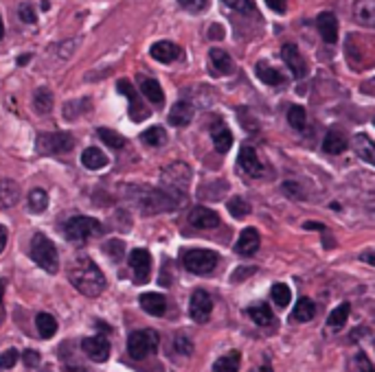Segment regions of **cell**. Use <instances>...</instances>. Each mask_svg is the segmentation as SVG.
<instances>
[{
	"label": "cell",
	"instance_id": "43",
	"mask_svg": "<svg viewBox=\"0 0 375 372\" xmlns=\"http://www.w3.org/2000/svg\"><path fill=\"white\" fill-rule=\"evenodd\" d=\"M104 250H106V254L112 258V261H121L123 258V250H125V245H123V241H119V239H110L106 245H104Z\"/></svg>",
	"mask_w": 375,
	"mask_h": 372
},
{
	"label": "cell",
	"instance_id": "8",
	"mask_svg": "<svg viewBox=\"0 0 375 372\" xmlns=\"http://www.w3.org/2000/svg\"><path fill=\"white\" fill-rule=\"evenodd\" d=\"M217 254L213 250H184L182 252V265L186 272L206 276L217 267Z\"/></svg>",
	"mask_w": 375,
	"mask_h": 372
},
{
	"label": "cell",
	"instance_id": "5",
	"mask_svg": "<svg viewBox=\"0 0 375 372\" xmlns=\"http://www.w3.org/2000/svg\"><path fill=\"white\" fill-rule=\"evenodd\" d=\"M75 147V136L71 132H44L36 138V151L40 156L69 153Z\"/></svg>",
	"mask_w": 375,
	"mask_h": 372
},
{
	"label": "cell",
	"instance_id": "13",
	"mask_svg": "<svg viewBox=\"0 0 375 372\" xmlns=\"http://www.w3.org/2000/svg\"><path fill=\"white\" fill-rule=\"evenodd\" d=\"M82 348L84 353L93 359V362L97 364H104L106 359L110 357V344L106 337L101 335H95V337H86V340L82 342Z\"/></svg>",
	"mask_w": 375,
	"mask_h": 372
},
{
	"label": "cell",
	"instance_id": "41",
	"mask_svg": "<svg viewBox=\"0 0 375 372\" xmlns=\"http://www.w3.org/2000/svg\"><path fill=\"white\" fill-rule=\"evenodd\" d=\"M270 296H272L274 304H279V307H288L290 300H292V291L285 283H277V285H272Z\"/></svg>",
	"mask_w": 375,
	"mask_h": 372
},
{
	"label": "cell",
	"instance_id": "21",
	"mask_svg": "<svg viewBox=\"0 0 375 372\" xmlns=\"http://www.w3.org/2000/svg\"><path fill=\"white\" fill-rule=\"evenodd\" d=\"M316 25H318V31H321V36L327 44L338 42V20L332 11H325V14L318 16Z\"/></svg>",
	"mask_w": 375,
	"mask_h": 372
},
{
	"label": "cell",
	"instance_id": "55",
	"mask_svg": "<svg viewBox=\"0 0 375 372\" xmlns=\"http://www.w3.org/2000/svg\"><path fill=\"white\" fill-rule=\"evenodd\" d=\"M360 258H362L365 263H369V265H375V250H373V252H362Z\"/></svg>",
	"mask_w": 375,
	"mask_h": 372
},
{
	"label": "cell",
	"instance_id": "2",
	"mask_svg": "<svg viewBox=\"0 0 375 372\" xmlns=\"http://www.w3.org/2000/svg\"><path fill=\"white\" fill-rule=\"evenodd\" d=\"M71 285L88 298H97L106 289V276L99 265L88 256H77L69 269Z\"/></svg>",
	"mask_w": 375,
	"mask_h": 372
},
{
	"label": "cell",
	"instance_id": "57",
	"mask_svg": "<svg viewBox=\"0 0 375 372\" xmlns=\"http://www.w3.org/2000/svg\"><path fill=\"white\" fill-rule=\"evenodd\" d=\"M208 36H215L213 40H219V38H222V29H219V27H213V29H211V33H208Z\"/></svg>",
	"mask_w": 375,
	"mask_h": 372
},
{
	"label": "cell",
	"instance_id": "11",
	"mask_svg": "<svg viewBox=\"0 0 375 372\" xmlns=\"http://www.w3.org/2000/svg\"><path fill=\"white\" fill-rule=\"evenodd\" d=\"M213 311V300L206 294L204 289H195L191 294V302H189V315L193 318V322L204 324L208 318H211Z\"/></svg>",
	"mask_w": 375,
	"mask_h": 372
},
{
	"label": "cell",
	"instance_id": "31",
	"mask_svg": "<svg viewBox=\"0 0 375 372\" xmlns=\"http://www.w3.org/2000/svg\"><path fill=\"white\" fill-rule=\"evenodd\" d=\"M316 315V304L310 300V298H301L296 302V307L292 311V320L296 322H310Z\"/></svg>",
	"mask_w": 375,
	"mask_h": 372
},
{
	"label": "cell",
	"instance_id": "24",
	"mask_svg": "<svg viewBox=\"0 0 375 372\" xmlns=\"http://www.w3.org/2000/svg\"><path fill=\"white\" fill-rule=\"evenodd\" d=\"M354 16L360 25L375 29V0H356Z\"/></svg>",
	"mask_w": 375,
	"mask_h": 372
},
{
	"label": "cell",
	"instance_id": "39",
	"mask_svg": "<svg viewBox=\"0 0 375 372\" xmlns=\"http://www.w3.org/2000/svg\"><path fill=\"white\" fill-rule=\"evenodd\" d=\"M49 206V195L44 188H33L29 193V208L33 212H44Z\"/></svg>",
	"mask_w": 375,
	"mask_h": 372
},
{
	"label": "cell",
	"instance_id": "1",
	"mask_svg": "<svg viewBox=\"0 0 375 372\" xmlns=\"http://www.w3.org/2000/svg\"><path fill=\"white\" fill-rule=\"evenodd\" d=\"M121 190H123V197L136 210H141L143 215H158V212L173 210L180 204V201L171 197L167 190L154 188L147 184H125V186H121Z\"/></svg>",
	"mask_w": 375,
	"mask_h": 372
},
{
	"label": "cell",
	"instance_id": "51",
	"mask_svg": "<svg viewBox=\"0 0 375 372\" xmlns=\"http://www.w3.org/2000/svg\"><path fill=\"white\" fill-rule=\"evenodd\" d=\"M250 274H255V267H239L237 272L233 274V283H239V280L248 278Z\"/></svg>",
	"mask_w": 375,
	"mask_h": 372
},
{
	"label": "cell",
	"instance_id": "54",
	"mask_svg": "<svg viewBox=\"0 0 375 372\" xmlns=\"http://www.w3.org/2000/svg\"><path fill=\"white\" fill-rule=\"evenodd\" d=\"M7 239H9V232H7L5 225H0V252L7 247Z\"/></svg>",
	"mask_w": 375,
	"mask_h": 372
},
{
	"label": "cell",
	"instance_id": "53",
	"mask_svg": "<svg viewBox=\"0 0 375 372\" xmlns=\"http://www.w3.org/2000/svg\"><path fill=\"white\" fill-rule=\"evenodd\" d=\"M5 287H7V280L0 278V322L5 320V311H3L5 309V302H3L5 300Z\"/></svg>",
	"mask_w": 375,
	"mask_h": 372
},
{
	"label": "cell",
	"instance_id": "37",
	"mask_svg": "<svg viewBox=\"0 0 375 372\" xmlns=\"http://www.w3.org/2000/svg\"><path fill=\"white\" fill-rule=\"evenodd\" d=\"M141 140L149 145V147H162V145L167 142V132L162 127H149L141 134Z\"/></svg>",
	"mask_w": 375,
	"mask_h": 372
},
{
	"label": "cell",
	"instance_id": "3",
	"mask_svg": "<svg viewBox=\"0 0 375 372\" xmlns=\"http://www.w3.org/2000/svg\"><path fill=\"white\" fill-rule=\"evenodd\" d=\"M31 258L36 261V265H40L44 272L49 274H58L60 269V254L55 243L49 239L47 234L36 232L31 236Z\"/></svg>",
	"mask_w": 375,
	"mask_h": 372
},
{
	"label": "cell",
	"instance_id": "40",
	"mask_svg": "<svg viewBox=\"0 0 375 372\" xmlns=\"http://www.w3.org/2000/svg\"><path fill=\"white\" fill-rule=\"evenodd\" d=\"M228 212L233 215L235 219H244V217H248L250 215V204L244 199V197H233V199H228Z\"/></svg>",
	"mask_w": 375,
	"mask_h": 372
},
{
	"label": "cell",
	"instance_id": "46",
	"mask_svg": "<svg viewBox=\"0 0 375 372\" xmlns=\"http://www.w3.org/2000/svg\"><path fill=\"white\" fill-rule=\"evenodd\" d=\"M18 16H20L22 22H27V25H36V20H38L36 7H33L31 3H22L18 7Z\"/></svg>",
	"mask_w": 375,
	"mask_h": 372
},
{
	"label": "cell",
	"instance_id": "48",
	"mask_svg": "<svg viewBox=\"0 0 375 372\" xmlns=\"http://www.w3.org/2000/svg\"><path fill=\"white\" fill-rule=\"evenodd\" d=\"M16 362H18V351H14V348H9V351H5L3 355H0V368L3 370L14 368Z\"/></svg>",
	"mask_w": 375,
	"mask_h": 372
},
{
	"label": "cell",
	"instance_id": "16",
	"mask_svg": "<svg viewBox=\"0 0 375 372\" xmlns=\"http://www.w3.org/2000/svg\"><path fill=\"white\" fill-rule=\"evenodd\" d=\"M149 55L156 62H160V64H171V62H176V60L180 58V47H178V44L169 42V40H162V42L152 44Z\"/></svg>",
	"mask_w": 375,
	"mask_h": 372
},
{
	"label": "cell",
	"instance_id": "47",
	"mask_svg": "<svg viewBox=\"0 0 375 372\" xmlns=\"http://www.w3.org/2000/svg\"><path fill=\"white\" fill-rule=\"evenodd\" d=\"M180 7L186 9V11H191V14H200V11L206 9L208 5V0H178Z\"/></svg>",
	"mask_w": 375,
	"mask_h": 372
},
{
	"label": "cell",
	"instance_id": "28",
	"mask_svg": "<svg viewBox=\"0 0 375 372\" xmlns=\"http://www.w3.org/2000/svg\"><path fill=\"white\" fill-rule=\"evenodd\" d=\"M345 149H347V140H345L343 134L336 132V129L327 132V136L323 140V151L332 153V156H338V153H343Z\"/></svg>",
	"mask_w": 375,
	"mask_h": 372
},
{
	"label": "cell",
	"instance_id": "42",
	"mask_svg": "<svg viewBox=\"0 0 375 372\" xmlns=\"http://www.w3.org/2000/svg\"><path fill=\"white\" fill-rule=\"evenodd\" d=\"M305 119H307L305 108H301V106H290V110H288V123H290L294 129L301 132L305 127Z\"/></svg>",
	"mask_w": 375,
	"mask_h": 372
},
{
	"label": "cell",
	"instance_id": "50",
	"mask_svg": "<svg viewBox=\"0 0 375 372\" xmlns=\"http://www.w3.org/2000/svg\"><path fill=\"white\" fill-rule=\"evenodd\" d=\"M266 5L274 11V14H285V9H288V0H266Z\"/></svg>",
	"mask_w": 375,
	"mask_h": 372
},
{
	"label": "cell",
	"instance_id": "33",
	"mask_svg": "<svg viewBox=\"0 0 375 372\" xmlns=\"http://www.w3.org/2000/svg\"><path fill=\"white\" fill-rule=\"evenodd\" d=\"M36 326H38L40 337H44V340H49V337H53L55 333H58V322H55V318L51 313H38L36 315Z\"/></svg>",
	"mask_w": 375,
	"mask_h": 372
},
{
	"label": "cell",
	"instance_id": "9",
	"mask_svg": "<svg viewBox=\"0 0 375 372\" xmlns=\"http://www.w3.org/2000/svg\"><path fill=\"white\" fill-rule=\"evenodd\" d=\"M117 88H119V92L128 99V103H130V119L132 121L141 123V121L149 119V110L141 101V95L136 92V88L132 86V82H128V79H121V82L117 84Z\"/></svg>",
	"mask_w": 375,
	"mask_h": 372
},
{
	"label": "cell",
	"instance_id": "4",
	"mask_svg": "<svg viewBox=\"0 0 375 372\" xmlns=\"http://www.w3.org/2000/svg\"><path fill=\"white\" fill-rule=\"evenodd\" d=\"M191 182V169L184 162H171L160 171V186L171 197H182Z\"/></svg>",
	"mask_w": 375,
	"mask_h": 372
},
{
	"label": "cell",
	"instance_id": "23",
	"mask_svg": "<svg viewBox=\"0 0 375 372\" xmlns=\"http://www.w3.org/2000/svg\"><path fill=\"white\" fill-rule=\"evenodd\" d=\"M211 138L219 153H226L230 147H233V134H230V129L224 125V123H215L211 127Z\"/></svg>",
	"mask_w": 375,
	"mask_h": 372
},
{
	"label": "cell",
	"instance_id": "22",
	"mask_svg": "<svg viewBox=\"0 0 375 372\" xmlns=\"http://www.w3.org/2000/svg\"><path fill=\"white\" fill-rule=\"evenodd\" d=\"M208 66H211V73L213 75H228L233 71V60H230V55L219 51V49H211L208 53Z\"/></svg>",
	"mask_w": 375,
	"mask_h": 372
},
{
	"label": "cell",
	"instance_id": "12",
	"mask_svg": "<svg viewBox=\"0 0 375 372\" xmlns=\"http://www.w3.org/2000/svg\"><path fill=\"white\" fill-rule=\"evenodd\" d=\"M281 58H283L285 66L290 69V73L294 75V79H303L307 75V62L301 55V51L296 49V44H283Z\"/></svg>",
	"mask_w": 375,
	"mask_h": 372
},
{
	"label": "cell",
	"instance_id": "25",
	"mask_svg": "<svg viewBox=\"0 0 375 372\" xmlns=\"http://www.w3.org/2000/svg\"><path fill=\"white\" fill-rule=\"evenodd\" d=\"M82 164L88 169V171H99V169L108 166V158L101 149L97 147H88L84 153H82Z\"/></svg>",
	"mask_w": 375,
	"mask_h": 372
},
{
	"label": "cell",
	"instance_id": "29",
	"mask_svg": "<svg viewBox=\"0 0 375 372\" xmlns=\"http://www.w3.org/2000/svg\"><path fill=\"white\" fill-rule=\"evenodd\" d=\"M141 92L145 95L154 106H162L165 103V92L160 84L156 82V79H143L141 82Z\"/></svg>",
	"mask_w": 375,
	"mask_h": 372
},
{
	"label": "cell",
	"instance_id": "56",
	"mask_svg": "<svg viewBox=\"0 0 375 372\" xmlns=\"http://www.w3.org/2000/svg\"><path fill=\"white\" fill-rule=\"evenodd\" d=\"M310 228H312V230H327L323 223H314V221H307V223H305V230H310Z\"/></svg>",
	"mask_w": 375,
	"mask_h": 372
},
{
	"label": "cell",
	"instance_id": "26",
	"mask_svg": "<svg viewBox=\"0 0 375 372\" xmlns=\"http://www.w3.org/2000/svg\"><path fill=\"white\" fill-rule=\"evenodd\" d=\"M354 149L362 160L375 166V142L369 136H365V134H358V136L354 138Z\"/></svg>",
	"mask_w": 375,
	"mask_h": 372
},
{
	"label": "cell",
	"instance_id": "30",
	"mask_svg": "<svg viewBox=\"0 0 375 372\" xmlns=\"http://www.w3.org/2000/svg\"><path fill=\"white\" fill-rule=\"evenodd\" d=\"M33 110L38 112V114H49L53 110V92L49 88H38L36 95H33Z\"/></svg>",
	"mask_w": 375,
	"mask_h": 372
},
{
	"label": "cell",
	"instance_id": "58",
	"mask_svg": "<svg viewBox=\"0 0 375 372\" xmlns=\"http://www.w3.org/2000/svg\"><path fill=\"white\" fill-rule=\"evenodd\" d=\"M29 60H31V55H29V53H25V55H22V58L18 60V64H20V66H25V64H29Z\"/></svg>",
	"mask_w": 375,
	"mask_h": 372
},
{
	"label": "cell",
	"instance_id": "52",
	"mask_svg": "<svg viewBox=\"0 0 375 372\" xmlns=\"http://www.w3.org/2000/svg\"><path fill=\"white\" fill-rule=\"evenodd\" d=\"M25 364H27L29 368L38 366V364H40V353H36V351H27V353H25Z\"/></svg>",
	"mask_w": 375,
	"mask_h": 372
},
{
	"label": "cell",
	"instance_id": "44",
	"mask_svg": "<svg viewBox=\"0 0 375 372\" xmlns=\"http://www.w3.org/2000/svg\"><path fill=\"white\" fill-rule=\"evenodd\" d=\"M222 3L228 9L237 11V14H252V11H255V3H252V0H222Z\"/></svg>",
	"mask_w": 375,
	"mask_h": 372
},
{
	"label": "cell",
	"instance_id": "49",
	"mask_svg": "<svg viewBox=\"0 0 375 372\" xmlns=\"http://www.w3.org/2000/svg\"><path fill=\"white\" fill-rule=\"evenodd\" d=\"M173 344H176V351L182 353V355H191V351H193V346H191L189 337H186V335H178L173 340Z\"/></svg>",
	"mask_w": 375,
	"mask_h": 372
},
{
	"label": "cell",
	"instance_id": "18",
	"mask_svg": "<svg viewBox=\"0 0 375 372\" xmlns=\"http://www.w3.org/2000/svg\"><path fill=\"white\" fill-rule=\"evenodd\" d=\"M259 243H261L259 232L255 228H244L239 234L237 243H235V252L239 256H252L259 250Z\"/></svg>",
	"mask_w": 375,
	"mask_h": 372
},
{
	"label": "cell",
	"instance_id": "10",
	"mask_svg": "<svg viewBox=\"0 0 375 372\" xmlns=\"http://www.w3.org/2000/svg\"><path fill=\"white\" fill-rule=\"evenodd\" d=\"M130 269H132V274H134L136 283L145 285L147 280H149V274H152V254L147 250H143V247L132 250V254H130Z\"/></svg>",
	"mask_w": 375,
	"mask_h": 372
},
{
	"label": "cell",
	"instance_id": "45",
	"mask_svg": "<svg viewBox=\"0 0 375 372\" xmlns=\"http://www.w3.org/2000/svg\"><path fill=\"white\" fill-rule=\"evenodd\" d=\"M84 101H86V99H80V101H69V103L64 106V119L73 121V119L80 116V112L90 110V106H84V108H80V106L84 103Z\"/></svg>",
	"mask_w": 375,
	"mask_h": 372
},
{
	"label": "cell",
	"instance_id": "34",
	"mask_svg": "<svg viewBox=\"0 0 375 372\" xmlns=\"http://www.w3.org/2000/svg\"><path fill=\"white\" fill-rule=\"evenodd\" d=\"M239 359L241 355L237 351H230L213 364V372H239Z\"/></svg>",
	"mask_w": 375,
	"mask_h": 372
},
{
	"label": "cell",
	"instance_id": "14",
	"mask_svg": "<svg viewBox=\"0 0 375 372\" xmlns=\"http://www.w3.org/2000/svg\"><path fill=\"white\" fill-rule=\"evenodd\" d=\"M237 164H239L241 171H244L246 175H250V177H259L263 173V164L259 160L257 151L252 149V147H241L239 158H237Z\"/></svg>",
	"mask_w": 375,
	"mask_h": 372
},
{
	"label": "cell",
	"instance_id": "59",
	"mask_svg": "<svg viewBox=\"0 0 375 372\" xmlns=\"http://www.w3.org/2000/svg\"><path fill=\"white\" fill-rule=\"evenodd\" d=\"M252 372H272V368L268 364H263V366H259L257 370H252Z\"/></svg>",
	"mask_w": 375,
	"mask_h": 372
},
{
	"label": "cell",
	"instance_id": "7",
	"mask_svg": "<svg viewBox=\"0 0 375 372\" xmlns=\"http://www.w3.org/2000/svg\"><path fill=\"white\" fill-rule=\"evenodd\" d=\"M158 344L160 337L154 329H143V331H134L128 340V353L132 359H145L154 353H158Z\"/></svg>",
	"mask_w": 375,
	"mask_h": 372
},
{
	"label": "cell",
	"instance_id": "27",
	"mask_svg": "<svg viewBox=\"0 0 375 372\" xmlns=\"http://www.w3.org/2000/svg\"><path fill=\"white\" fill-rule=\"evenodd\" d=\"M248 315L250 320L259 324V326H274V315H272V309L268 307V304H252V307H248Z\"/></svg>",
	"mask_w": 375,
	"mask_h": 372
},
{
	"label": "cell",
	"instance_id": "17",
	"mask_svg": "<svg viewBox=\"0 0 375 372\" xmlns=\"http://www.w3.org/2000/svg\"><path fill=\"white\" fill-rule=\"evenodd\" d=\"M141 309L147 315H154V318H160L167 311V298L162 294H154V291H147V294H141L138 298Z\"/></svg>",
	"mask_w": 375,
	"mask_h": 372
},
{
	"label": "cell",
	"instance_id": "15",
	"mask_svg": "<svg viewBox=\"0 0 375 372\" xmlns=\"http://www.w3.org/2000/svg\"><path fill=\"white\" fill-rule=\"evenodd\" d=\"M189 223L193 228H200V230H211L219 225V215L211 208H204V206H197L189 212Z\"/></svg>",
	"mask_w": 375,
	"mask_h": 372
},
{
	"label": "cell",
	"instance_id": "38",
	"mask_svg": "<svg viewBox=\"0 0 375 372\" xmlns=\"http://www.w3.org/2000/svg\"><path fill=\"white\" fill-rule=\"evenodd\" d=\"M349 311H351L349 302L338 304V307H336L332 313H329V318H327V326H332V329H340V326H343V324L347 322Z\"/></svg>",
	"mask_w": 375,
	"mask_h": 372
},
{
	"label": "cell",
	"instance_id": "35",
	"mask_svg": "<svg viewBox=\"0 0 375 372\" xmlns=\"http://www.w3.org/2000/svg\"><path fill=\"white\" fill-rule=\"evenodd\" d=\"M97 136L101 138L108 147H112V149H123L125 147V136H121L119 132H114V129H108V127H99L97 129Z\"/></svg>",
	"mask_w": 375,
	"mask_h": 372
},
{
	"label": "cell",
	"instance_id": "6",
	"mask_svg": "<svg viewBox=\"0 0 375 372\" xmlns=\"http://www.w3.org/2000/svg\"><path fill=\"white\" fill-rule=\"evenodd\" d=\"M101 232H104L101 221H97L95 217H84V215L71 217L64 225L66 239L73 243H84L88 239H93V236H99Z\"/></svg>",
	"mask_w": 375,
	"mask_h": 372
},
{
	"label": "cell",
	"instance_id": "61",
	"mask_svg": "<svg viewBox=\"0 0 375 372\" xmlns=\"http://www.w3.org/2000/svg\"><path fill=\"white\" fill-rule=\"evenodd\" d=\"M373 123H375V121H373Z\"/></svg>",
	"mask_w": 375,
	"mask_h": 372
},
{
	"label": "cell",
	"instance_id": "20",
	"mask_svg": "<svg viewBox=\"0 0 375 372\" xmlns=\"http://www.w3.org/2000/svg\"><path fill=\"white\" fill-rule=\"evenodd\" d=\"M193 114H195V110H193V106L189 103V101H178V103H176L169 112V125L186 127L193 121Z\"/></svg>",
	"mask_w": 375,
	"mask_h": 372
},
{
	"label": "cell",
	"instance_id": "60",
	"mask_svg": "<svg viewBox=\"0 0 375 372\" xmlns=\"http://www.w3.org/2000/svg\"><path fill=\"white\" fill-rule=\"evenodd\" d=\"M5 38V25H3V18H0V40Z\"/></svg>",
	"mask_w": 375,
	"mask_h": 372
},
{
	"label": "cell",
	"instance_id": "36",
	"mask_svg": "<svg viewBox=\"0 0 375 372\" xmlns=\"http://www.w3.org/2000/svg\"><path fill=\"white\" fill-rule=\"evenodd\" d=\"M345 372H375V368H373V364H371V359L367 357V353L358 351V353L347 362V370H345Z\"/></svg>",
	"mask_w": 375,
	"mask_h": 372
},
{
	"label": "cell",
	"instance_id": "32",
	"mask_svg": "<svg viewBox=\"0 0 375 372\" xmlns=\"http://www.w3.org/2000/svg\"><path fill=\"white\" fill-rule=\"evenodd\" d=\"M257 77L261 79L263 84H268V86H281L285 82V77L277 69L268 66L266 62H259L257 64Z\"/></svg>",
	"mask_w": 375,
	"mask_h": 372
},
{
	"label": "cell",
	"instance_id": "19",
	"mask_svg": "<svg viewBox=\"0 0 375 372\" xmlns=\"http://www.w3.org/2000/svg\"><path fill=\"white\" fill-rule=\"evenodd\" d=\"M20 201V186L16 179L3 177L0 179V210L14 208Z\"/></svg>",
	"mask_w": 375,
	"mask_h": 372
}]
</instances>
